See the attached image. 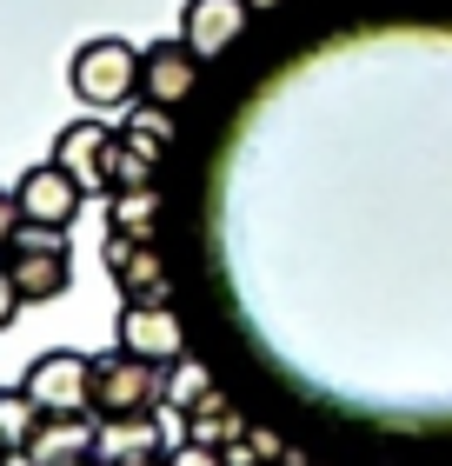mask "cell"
<instances>
[{
    "label": "cell",
    "mask_w": 452,
    "mask_h": 466,
    "mask_svg": "<svg viewBox=\"0 0 452 466\" xmlns=\"http://www.w3.org/2000/svg\"><path fill=\"white\" fill-rule=\"evenodd\" d=\"M160 407H166V367H154V360H134L126 347L94 353V373H87V413H94V420L160 413Z\"/></svg>",
    "instance_id": "cell-2"
},
{
    "label": "cell",
    "mask_w": 452,
    "mask_h": 466,
    "mask_svg": "<svg viewBox=\"0 0 452 466\" xmlns=\"http://www.w3.org/2000/svg\"><path fill=\"white\" fill-rule=\"evenodd\" d=\"M246 7H253V14H273V7H286V0H246Z\"/></svg>",
    "instance_id": "cell-22"
},
{
    "label": "cell",
    "mask_w": 452,
    "mask_h": 466,
    "mask_svg": "<svg viewBox=\"0 0 452 466\" xmlns=\"http://www.w3.org/2000/svg\"><path fill=\"white\" fill-rule=\"evenodd\" d=\"M7 466H34V460H27V453H14V460H7Z\"/></svg>",
    "instance_id": "cell-24"
},
{
    "label": "cell",
    "mask_w": 452,
    "mask_h": 466,
    "mask_svg": "<svg viewBox=\"0 0 452 466\" xmlns=\"http://www.w3.org/2000/svg\"><path fill=\"white\" fill-rule=\"evenodd\" d=\"M106 466H140V460H166L174 440H166V420L160 413H126V420H100V447Z\"/></svg>",
    "instance_id": "cell-11"
},
{
    "label": "cell",
    "mask_w": 452,
    "mask_h": 466,
    "mask_svg": "<svg viewBox=\"0 0 452 466\" xmlns=\"http://www.w3.org/2000/svg\"><path fill=\"white\" fill-rule=\"evenodd\" d=\"M106 233L154 240V233H160V180H146V187H114V194H106Z\"/></svg>",
    "instance_id": "cell-15"
},
{
    "label": "cell",
    "mask_w": 452,
    "mask_h": 466,
    "mask_svg": "<svg viewBox=\"0 0 452 466\" xmlns=\"http://www.w3.org/2000/svg\"><path fill=\"white\" fill-rule=\"evenodd\" d=\"M7 280L20 287L27 307H47L74 287V253H67V233H40V227H20V240L7 247Z\"/></svg>",
    "instance_id": "cell-3"
},
{
    "label": "cell",
    "mask_w": 452,
    "mask_h": 466,
    "mask_svg": "<svg viewBox=\"0 0 452 466\" xmlns=\"http://www.w3.org/2000/svg\"><path fill=\"white\" fill-rule=\"evenodd\" d=\"M67 466H106V460H100V453H87V460H67Z\"/></svg>",
    "instance_id": "cell-23"
},
{
    "label": "cell",
    "mask_w": 452,
    "mask_h": 466,
    "mask_svg": "<svg viewBox=\"0 0 452 466\" xmlns=\"http://www.w3.org/2000/svg\"><path fill=\"white\" fill-rule=\"evenodd\" d=\"M87 373H94V360H87V353H74V347H47L27 373H20V387L34 393V407H40V413H87Z\"/></svg>",
    "instance_id": "cell-7"
},
{
    "label": "cell",
    "mask_w": 452,
    "mask_h": 466,
    "mask_svg": "<svg viewBox=\"0 0 452 466\" xmlns=\"http://www.w3.org/2000/svg\"><path fill=\"white\" fill-rule=\"evenodd\" d=\"M100 447V420L94 413H47L27 440V460L34 466H67V460H87Z\"/></svg>",
    "instance_id": "cell-12"
},
{
    "label": "cell",
    "mask_w": 452,
    "mask_h": 466,
    "mask_svg": "<svg viewBox=\"0 0 452 466\" xmlns=\"http://www.w3.org/2000/svg\"><path fill=\"white\" fill-rule=\"evenodd\" d=\"M100 260H106V280H114L120 300H166V260H160V240L106 233Z\"/></svg>",
    "instance_id": "cell-8"
},
{
    "label": "cell",
    "mask_w": 452,
    "mask_h": 466,
    "mask_svg": "<svg viewBox=\"0 0 452 466\" xmlns=\"http://www.w3.org/2000/svg\"><path fill=\"white\" fill-rule=\"evenodd\" d=\"M166 466H226V453H213V447H200V440H180V447L166 453Z\"/></svg>",
    "instance_id": "cell-19"
},
{
    "label": "cell",
    "mask_w": 452,
    "mask_h": 466,
    "mask_svg": "<svg viewBox=\"0 0 452 466\" xmlns=\"http://www.w3.org/2000/svg\"><path fill=\"white\" fill-rule=\"evenodd\" d=\"M246 20H253L246 0H186V7H180V40L200 60H220L233 40L246 34Z\"/></svg>",
    "instance_id": "cell-10"
},
{
    "label": "cell",
    "mask_w": 452,
    "mask_h": 466,
    "mask_svg": "<svg viewBox=\"0 0 452 466\" xmlns=\"http://www.w3.org/2000/svg\"><path fill=\"white\" fill-rule=\"evenodd\" d=\"M40 420H47V413L34 407L27 387H0V447H7V453H27V440H34Z\"/></svg>",
    "instance_id": "cell-16"
},
{
    "label": "cell",
    "mask_w": 452,
    "mask_h": 466,
    "mask_svg": "<svg viewBox=\"0 0 452 466\" xmlns=\"http://www.w3.org/2000/svg\"><path fill=\"white\" fill-rule=\"evenodd\" d=\"M140 466H166V460H140Z\"/></svg>",
    "instance_id": "cell-26"
},
{
    "label": "cell",
    "mask_w": 452,
    "mask_h": 466,
    "mask_svg": "<svg viewBox=\"0 0 452 466\" xmlns=\"http://www.w3.org/2000/svg\"><path fill=\"white\" fill-rule=\"evenodd\" d=\"M20 307H27V300H20V287L7 280V267H0V333H7V327L20 320Z\"/></svg>",
    "instance_id": "cell-21"
},
{
    "label": "cell",
    "mask_w": 452,
    "mask_h": 466,
    "mask_svg": "<svg viewBox=\"0 0 452 466\" xmlns=\"http://www.w3.org/2000/svg\"><path fill=\"white\" fill-rule=\"evenodd\" d=\"M67 80H74V100H87L94 114H126L140 100V47H126L120 34H100L87 47H74Z\"/></svg>",
    "instance_id": "cell-1"
},
{
    "label": "cell",
    "mask_w": 452,
    "mask_h": 466,
    "mask_svg": "<svg viewBox=\"0 0 452 466\" xmlns=\"http://www.w3.org/2000/svg\"><path fill=\"white\" fill-rule=\"evenodd\" d=\"M206 393H213L206 360H193V353H186V360H174V367H166V407H160V413H174V420H180L186 407H200Z\"/></svg>",
    "instance_id": "cell-17"
},
{
    "label": "cell",
    "mask_w": 452,
    "mask_h": 466,
    "mask_svg": "<svg viewBox=\"0 0 452 466\" xmlns=\"http://www.w3.org/2000/svg\"><path fill=\"white\" fill-rule=\"evenodd\" d=\"M180 420H186V433H180V440H200V447H213V453H226L233 440L246 433V413L233 407V400H226L220 387H213V393L200 400V407H186Z\"/></svg>",
    "instance_id": "cell-14"
},
{
    "label": "cell",
    "mask_w": 452,
    "mask_h": 466,
    "mask_svg": "<svg viewBox=\"0 0 452 466\" xmlns=\"http://www.w3.org/2000/svg\"><path fill=\"white\" fill-rule=\"evenodd\" d=\"M120 147L126 154H140V160H166L174 154V107H154V100H134L120 120Z\"/></svg>",
    "instance_id": "cell-13"
},
{
    "label": "cell",
    "mask_w": 452,
    "mask_h": 466,
    "mask_svg": "<svg viewBox=\"0 0 452 466\" xmlns=\"http://www.w3.org/2000/svg\"><path fill=\"white\" fill-rule=\"evenodd\" d=\"M114 347H126L134 360H154V367H174V360H186V327H180L174 300H120Z\"/></svg>",
    "instance_id": "cell-6"
},
{
    "label": "cell",
    "mask_w": 452,
    "mask_h": 466,
    "mask_svg": "<svg viewBox=\"0 0 452 466\" xmlns=\"http://www.w3.org/2000/svg\"><path fill=\"white\" fill-rule=\"evenodd\" d=\"M54 160L87 187V194H114V167H120V127H106L100 114H80L54 134Z\"/></svg>",
    "instance_id": "cell-5"
},
{
    "label": "cell",
    "mask_w": 452,
    "mask_h": 466,
    "mask_svg": "<svg viewBox=\"0 0 452 466\" xmlns=\"http://www.w3.org/2000/svg\"><path fill=\"white\" fill-rule=\"evenodd\" d=\"M14 240H20V207H14V187H0V260Z\"/></svg>",
    "instance_id": "cell-20"
},
{
    "label": "cell",
    "mask_w": 452,
    "mask_h": 466,
    "mask_svg": "<svg viewBox=\"0 0 452 466\" xmlns=\"http://www.w3.org/2000/svg\"><path fill=\"white\" fill-rule=\"evenodd\" d=\"M7 460H14V453H7V447H0V466H7Z\"/></svg>",
    "instance_id": "cell-25"
},
{
    "label": "cell",
    "mask_w": 452,
    "mask_h": 466,
    "mask_svg": "<svg viewBox=\"0 0 452 466\" xmlns=\"http://www.w3.org/2000/svg\"><path fill=\"white\" fill-rule=\"evenodd\" d=\"M200 74H206V60L193 54L186 40H154V47H140V100H154V107L193 100Z\"/></svg>",
    "instance_id": "cell-9"
},
{
    "label": "cell",
    "mask_w": 452,
    "mask_h": 466,
    "mask_svg": "<svg viewBox=\"0 0 452 466\" xmlns=\"http://www.w3.org/2000/svg\"><path fill=\"white\" fill-rule=\"evenodd\" d=\"M14 207H20V227H40V233H67L80 220V207H87V187H80L67 167L54 154L34 160L27 174L14 180Z\"/></svg>",
    "instance_id": "cell-4"
},
{
    "label": "cell",
    "mask_w": 452,
    "mask_h": 466,
    "mask_svg": "<svg viewBox=\"0 0 452 466\" xmlns=\"http://www.w3.org/2000/svg\"><path fill=\"white\" fill-rule=\"evenodd\" d=\"M286 447H293L286 433H273L266 420H246V433L226 447V466H279V460H286Z\"/></svg>",
    "instance_id": "cell-18"
}]
</instances>
